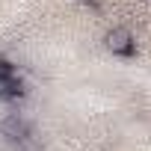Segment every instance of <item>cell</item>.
Wrapping results in <instances>:
<instances>
[{
	"label": "cell",
	"mask_w": 151,
	"mask_h": 151,
	"mask_svg": "<svg viewBox=\"0 0 151 151\" xmlns=\"http://www.w3.org/2000/svg\"><path fill=\"white\" fill-rule=\"evenodd\" d=\"M104 47H107L113 56H130V53L136 50V39H133V33H130L127 27H113V30H107V36H104Z\"/></svg>",
	"instance_id": "cell-1"
}]
</instances>
